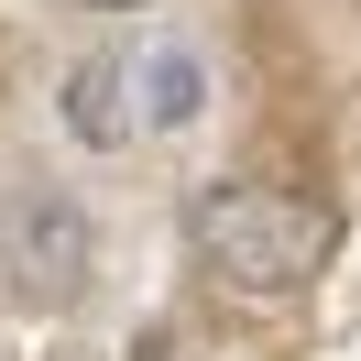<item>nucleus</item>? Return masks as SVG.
<instances>
[{"instance_id":"f257e3e1","label":"nucleus","mask_w":361,"mask_h":361,"mask_svg":"<svg viewBox=\"0 0 361 361\" xmlns=\"http://www.w3.org/2000/svg\"><path fill=\"white\" fill-rule=\"evenodd\" d=\"M186 252H197V274L219 295H241V307H285V295H307L317 274H329L339 252V219L317 197H295V186H252V176H219L186 197Z\"/></svg>"},{"instance_id":"f03ea898","label":"nucleus","mask_w":361,"mask_h":361,"mask_svg":"<svg viewBox=\"0 0 361 361\" xmlns=\"http://www.w3.org/2000/svg\"><path fill=\"white\" fill-rule=\"evenodd\" d=\"M88 274H99V219H88L77 197L33 186V197L0 208V295H11V307L55 317V307L88 295Z\"/></svg>"},{"instance_id":"7ed1b4c3","label":"nucleus","mask_w":361,"mask_h":361,"mask_svg":"<svg viewBox=\"0 0 361 361\" xmlns=\"http://www.w3.org/2000/svg\"><path fill=\"white\" fill-rule=\"evenodd\" d=\"M55 132L88 142V154L132 142L142 132V121H132V66H121V55H77V66L55 77Z\"/></svg>"},{"instance_id":"20e7f679","label":"nucleus","mask_w":361,"mask_h":361,"mask_svg":"<svg viewBox=\"0 0 361 361\" xmlns=\"http://www.w3.org/2000/svg\"><path fill=\"white\" fill-rule=\"evenodd\" d=\"M132 121L142 132H186V121H208V55L197 44H154L132 66Z\"/></svg>"},{"instance_id":"39448f33","label":"nucleus","mask_w":361,"mask_h":361,"mask_svg":"<svg viewBox=\"0 0 361 361\" xmlns=\"http://www.w3.org/2000/svg\"><path fill=\"white\" fill-rule=\"evenodd\" d=\"M88 11H154V0H88Z\"/></svg>"}]
</instances>
